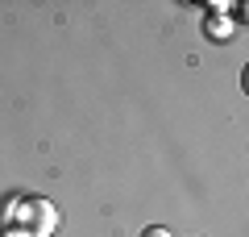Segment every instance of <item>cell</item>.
Masks as SVG:
<instances>
[{"label":"cell","instance_id":"2","mask_svg":"<svg viewBox=\"0 0 249 237\" xmlns=\"http://www.w3.org/2000/svg\"><path fill=\"white\" fill-rule=\"evenodd\" d=\"M0 229H4V217H0Z\"/></svg>","mask_w":249,"mask_h":237},{"label":"cell","instance_id":"1","mask_svg":"<svg viewBox=\"0 0 249 237\" xmlns=\"http://www.w3.org/2000/svg\"><path fill=\"white\" fill-rule=\"evenodd\" d=\"M137 237H170V229H162V225H145Z\"/></svg>","mask_w":249,"mask_h":237}]
</instances>
